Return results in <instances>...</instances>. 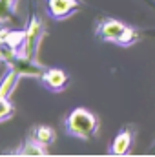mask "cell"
<instances>
[{"label": "cell", "instance_id": "cell-1", "mask_svg": "<svg viewBox=\"0 0 155 157\" xmlns=\"http://www.w3.org/2000/svg\"><path fill=\"white\" fill-rule=\"evenodd\" d=\"M66 132L77 139H91L99 132V119L86 108H75L66 117Z\"/></svg>", "mask_w": 155, "mask_h": 157}, {"label": "cell", "instance_id": "cell-2", "mask_svg": "<svg viewBox=\"0 0 155 157\" xmlns=\"http://www.w3.org/2000/svg\"><path fill=\"white\" fill-rule=\"evenodd\" d=\"M44 35H46L44 22L31 11L29 13V22H28V28H26V39H24V44H22V48L18 51V57L28 59V60H37L39 48L42 44Z\"/></svg>", "mask_w": 155, "mask_h": 157}, {"label": "cell", "instance_id": "cell-3", "mask_svg": "<svg viewBox=\"0 0 155 157\" xmlns=\"http://www.w3.org/2000/svg\"><path fill=\"white\" fill-rule=\"evenodd\" d=\"M128 24L120 22V20H115V18H102L99 24H97V29H95V37L102 42H112V44H117L122 40L124 33L128 31Z\"/></svg>", "mask_w": 155, "mask_h": 157}, {"label": "cell", "instance_id": "cell-4", "mask_svg": "<svg viewBox=\"0 0 155 157\" xmlns=\"http://www.w3.org/2000/svg\"><path fill=\"white\" fill-rule=\"evenodd\" d=\"M80 9L78 0H47V13L53 20H64Z\"/></svg>", "mask_w": 155, "mask_h": 157}, {"label": "cell", "instance_id": "cell-5", "mask_svg": "<svg viewBox=\"0 0 155 157\" xmlns=\"http://www.w3.org/2000/svg\"><path fill=\"white\" fill-rule=\"evenodd\" d=\"M40 82L49 91L60 93L68 86V75H66V71H62L59 68H46L44 73L40 75Z\"/></svg>", "mask_w": 155, "mask_h": 157}, {"label": "cell", "instance_id": "cell-6", "mask_svg": "<svg viewBox=\"0 0 155 157\" xmlns=\"http://www.w3.org/2000/svg\"><path fill=\"white\" fill-rule=\"evenodd\" d=\"M131 146H133V128L126 126L115 135V139L110 146V154L112 155H126V154H130Z\"/></svg>", "mask_w": 155, "mask_h": 157}, {"label": "cell", "instance_id": "cell-7", "mask_svg": "<svg viewBox=\"0 0 155 157\" xmlns=\"http://www.w3.org/2000/svg\"><path fill=\"white\" fill-rule=\"evenodd\" d=\"M20 78H22V75L18 73V70L13 68V66H9L7 71H6V73L2 75V78H0V97L9 99V97L13 95V91L17 90Z\"/></svg>", "mask_w": 155, "mask_h": 157}, {"label": "cell", "instance_id": "cell-8", "mask_svg": "<svg viewBox=\"0 0 155 157\" xmlns=\"http://www.w3.org/2000/svg\"><path fill=\"white\" fill-rule=\"evenodd\" d=\"M15 155H47V150H46V146H42L40 143H37L33 137H29L17 152H15Z\"/></svg>", "mask_w": 155, "mask_h": 157}, {"label": "cell", "instance_id": "cell-9", "mask_svg": "<svg viewBox=\"0 0 155 157\" xmlns=\"http://www.w3.org/2000/svg\"><path fill=\"white\" fill-rule=\"evenodd\" d=\"M18 59V49H15L4 37V29H0V62L11 64Z\"/></svg>", "mask_w": 155, "mask_h": 157}, {"label": "cell", "instance_id": "cell-10", "mask_svg": "<svg viewBox=\"0 0 155 157\" xmlns=\"http://www.w3.org/2000/svg\"><path fill=\"white\" fill-rule=\"evenodd\" d=\"M18 0H0V24H9L17 17Z\"/></svg>", "mask_w": 155, "mask_h": 157}, {"label": "cell", "instance_id": "cell-11", "mask_svg": "<svg viewBox=\"0 0 155 157\" xmlns=\"http://www.w3.org/2000/svg\"><path fill=\"white\" fill-rule=\"evenodd\" d=\"M31 137L40 143L42 146H49L53 141H55V130L53 128H49V126H46V124H42V126H37V128H33V133H31Z\"/></svg>", "mask_w": 155, "mask_h": 157}, {"label": "cell", "instance_id": "cell-12", "mask_svg": "<svg viewBox=\"0 0 155 157\" xmlns=\"http://www.w3.org/2000/svg\"><path fill=\"white\" fill-rule=\"evenodd\" d=\"M4 37L6 40L15 48V49H18L20 51V48H22V44H24V39H26V31H18V29H6L4 28Z\"/></svg>", "mask_w": 155, "mask_h": 157}, {"label": "cell", "instance_id": "cell-13", "mask_svg": "<svg viewBox=\"0 0 155 157\" xmlns=\"http://www.w3.org/2000/svg\"><path fill=\"white\" fill-rule=\"evenodd\" d=\"M13 115H15V106L11 104V101L6 97H0V122L11 119Z\"/></svg>", "mask_w": 155, "mask_h": 157}, {"label": "cell", "instance_id": "cell-14", "mask_svg": "<svg viewBox=\"0 0 155 157\" xmlns=\"http://www.w3.org/2000/svg\"><path fill=\"white\" fill-rule=\"evenodd\" d=\"M137 40H139V31H135L133 28H128V31L124 33V37H122V40H120V42H119V46L128 48V46H133Z\"/></svg>", "mask_w": 155, "mask_h": 157}, {"label": "cell", "instance_id": "cell-15", "mask_svg": "<svg viewBox=\"0 0 155 157\" xmlns=\"http://www.w3.org/2000/svg\"><path fill=\"white\" fill-rule=\"evenodd\" d=\"M141 2H144V4H146V6H148V7L155 13V0H141Z\"/></svg>", "mask_w": 155, "mask_h": 157}]
</instances>
